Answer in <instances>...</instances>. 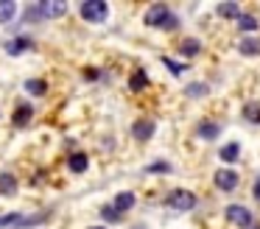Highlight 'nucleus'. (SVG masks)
I'll return each mask as SVG.
<instances>
[{"label":"nucleus","instance_id":"obj_1","mask_svg":"<svg viewBox=\"0 0 260 229\" xmlns=\"http://www.w3.org/2000/svg\"><path fill=\"white\" fill-rule=\"evenodd\" d=\"M168 207H174V210H179V212H187V210H193L196 207V193H190V190H185V187H176V190H171L168 193Z\"/></svg>","mask_w":260,"mask_h":229},{"label":"nucleus","instance_id":"obj_2","mask_svg":"<svg viewBox=\"0 0 260 229\" xmlns=\"http://www.w3.org/2000/svg\"><path fill=\"white\" fill-rule=\"evenodd\" d=\"M109 14V6L104 3V0H84L81 3V17H84L87 22H104Z\"/></svg>","mask_w":260,"mask_h":229},{"label":"nucleus","instance_id":"obj_3","mask_svg":"<svg viewBox=\"0 0 260 229\" xmlns=\"http://www.w3.org/2000/svg\"><path fill=\"white\" fill-rule=\"evenodd\" d=\"M224 215H226V221H230V223H238L241 229H246V226H252V223H254L252 212H249L246 207H241V204H230Z\"/></svg>","mask_w":260,"mask_h":229},{"label":"nucleus","instance_id":"obj_4","mask_svg":"<svg viewBox=\"0 0 260 229\" xmlns=\"http://www.w3.org/2000/svg\"><path fill=\"white\" fill-rule=\"evenodd\" d=\"M238 179H241V176H238L232 168H218V171H215V176H213V182H215V187H218V190L230 193V190L238 187Z\"/></svg>","mask_w":260,"mask_h":229},{"label":"nucleus","instance_id":"obj_5","mask_svg":"<svg viewBox=\"0 0 260 229\" xmlns=\"http://www.w3.org/2000/svg\"><path fill=\"white\" fill-rule=\"evenodd\" d=\"M171 17V9L165 3H154V6H148V11H146V25H151V28H162V22Z\"/></svg>","mask_w":260,"mask_h":229},{"label":"nucleus","instance_id":"obj_6","mask_svg":"<svg viewBox=\"0 0 260 229\" xmlns=\"http://www.w3.org/2000/svg\"><path fill=\"white\" fill-rule=\"evenodd\" d=\"M154 128H157V123H154L151 117H140V120H135V126H132V134H135V140H151Z\"/></svg>","mask_w":260,"mask_h":229},{"label":"nucleus","instance_id":"obj_7","mask_svg":"<svg viewBox=\"0 0 260 229\" xmlns=\"http://www.w3.org/2000/svg\"><path fill=\"white\" fill-rule=\"evenodd\" d=\"M40 9H42V17H48V20H51V17H64L68 14V3H64V0H45Z\"/></svg>","mask_w":260,"mask_h":229},{"label":"nucleus","instance_id":"obj_8","mask_svg":"<svg viewBox=\"0 0 260 229\" xmlns=\"http://www.w3.org/2000/svg\"><path fill=\"white\" fill-rule=\"evenodd\" d=\"M196 134L202 140H215L221 134V123H215V120H202L196 126Z\"/></svg>","mask_w":260,"mask_h":229},{"label":"nucleus","instance_id":"obj_9","mask_svg":"<svg viewBox=\"0 0 260 229\" xmlns=\"http://www.w3.org/2000/svg\"><path fill=\"white\" fill-rule=\"evenodd\" d=\"M179 53H182V56H187V59H193V56L202 53V42H199L196 37L182 39V42H179Z\"/></svg>","mask_w":260,"mask_h":229},{"label":"nucleus","instance_id":"obj_10","mask_svg":"<svg viewBox=\"0 0 260 229\" xmlns=\"http://www.w3.org/2000/svg\"><path fill=\"white\" fill-rule=\"evenodd\" d=\"M112 207L120 212V215L129 212L132 207H135V193H129V190H126V193H118V195H115V201H112Z\"/></svg>","mask_w":260,"mask_h":229},{"label":"nucleus","instance_id":"obj_11","mask_svg":"<svg viewBox=\"0 0 260 229\" xmlns=\"http://www.w3.org/2000/svg\"><path fill=\"white\" fill-rule=\"evenodd\" d=\"M31 48H34V42H28V39H23V37L6 42V53L9 56H20V53H25V50H31Z\"/></svg>","mask_w":260,"mask_h":229},{"label":"nucleus","instance_id":"obj_12","mask_svg":"<svg viewBox=\"0 0 260 229\" xmlns=\"http://www.w3.org/2000/svg\"><path fill=\"white\" fill-rule=\"evenodd\" d=\"M31 117H34V109H31V106H25V104H20L12 120H14V126H17V128H23V126H28V123H31Z\"/></svg>","mask_w":260,"mask_h":229},{"label":"nucleus","instance_id":"obj_13","mask_svg":"<svg viewBox=\"0 0 260 229\" xmlns=\"http://www.w3.org/2000/svg\"><path fill=\"white\" fill-rule=\"evenodd\" d=\"M238 53H241V56H257L260 53V42L254 37L241 39V42H238Z\"/></svg>","mask_w":260,"mask_h":229},{"label":"nucleus","instance_id":"obj_14","mask_svg":"<svg viewBox=\"0 0 260 229\" xmlns=\"http://www.w3.org/2000/svg\"><path fill=\"white\" fill-rule=\"evenodd\" d=\"M68 168L76 173H84L87 168H90V159H87V154H70L68 156Z\"/></svg>","mask_w":260,"mask_h":229},{"label":"nucleus","instance_id":"obj_15","mask_svg":"<svg viewBox=\"0 0 260 229\" xmlns=\"http://www.w3.org/2000/svg\"><path fill=\"white\" fill-rule=\"evenodd\" d=\"M218 14L226 17V20H241V6H238L235 0H226V3L218 6Z\"/></svg>","mask_w":260,"mask_h":229},{"label":"nucleus","instance_id":"obj_16","mask_svg":"<svg viewBox=\"0 0 260 229\" xmlns=\"http://www.w3.org/2000/svg\"><path fill=\"white\" fill-rule=\"evenodd\" d=\"M14 14H17V3L14 0H0V22H12Z\"/></svg>","mask_w":260,"mask_h":229},{"label":"nucleus","instance_id":"obj_17","mask_svg":"<svg viewBox=\"0 0 260 229\" xmlns=\"http://www.w3.org/2000/svg\"><path fill=\"white\" fill-rule=\"evenodd\" d=\"M146 84H148L146 70H135V73H132V78H129V89H132V92H140Z\"/></svg>","mask_w":260,"mask_h":229},{"label":"nucleus","instance_id":"obj_18","mask_svg":"<svg viewBox=\"0 0 260 229\" xmlns=\"http://www.w3.org/2000/svg\"><path fill=\"white\" fill-rule=\"evenodd\" d=\"M0 193H3V195L17 193V179H14L12 173H3V176H0Z\"/></svg>","mask_w":260,"mask_h":229},{"label":"nucleus","instance_id":"obj_19","mask_svg":"<svg viewBox=\"0 0 260 229\" xmlns=\"http://www.w3.org/2000/svg\"><path fill=\"white\" fill-rule=\"evenodd\" d=\"M238 154H241V145H238V143H226L224 148L218 151V156H221L224 162H235Z\"/></svg>","mask_w":260,"mask_h":229},{"label":"nucleus","instance_id":"obj_20","mask_svg":"<svg viewBox=\"0 0 260 229\" xmlns=\"http://www.w3.org/2000/svg\"><path fill=\"white\" fill-rule=\"evenodd\" d=\"M257 17L254 14H241V20H238V28H241V31H246V34H252V31H257Z\"/></svg>","mask_w":260,"mask_h":229},{"label":"nucleus","instance_id":"obj_21","mask_svg":"<svg viewBox=\"0 0 260 229\" xmlns=\"http://www.w3.org/2000/svg\"><path fill=\"white\" fill-rule=\"evenodd\" d=\"M101 218H104L107 223H120V212L115 210L112 204H104V207H101Z\"/></svg>","mask_w":260,"mask_h":229},{"label":"nucleus","instance_id":"obj_22","mask_svg":"<svg viewBox=\"0 0 260 229\" xmlns=\"http://www.w3.org/2000/svg\"><path fill=\"white\" fill-rule=\"evenodd\" d=\"M25 89H28L31 95H37V98H40V95H45V89H48V84L42 81V78H31L28 84H25Z\"/></svg>","mask_w":260,"mask_h":229},{"label":"nucleus","instance_id":"obj_23","mask_svg":"<svg viewBox=\"0 0 260 229\" xmlns=\"http://www.w3.org/2000/svg\"><path fill=\"white\" fill-rule=\"evenodd\" d=\"M207 92H210L207 84H202V81H196V84H190V87H187V95H190V98H204Z\"/></svg>","mask_w":260,"mask_h":229},{"label":"nucleus","instance_id":"obj_24","mask_svg":"<svg viewBox=\"0 0 260 229\" xmlns=\"http://www.w3.org/2000/svg\"><path fill=\"white\" fill-rule=\"evenodd\" d=\"M23 215L20 212H9V215H0V226H20Z\"/></svg>","mask_w":260,"mask_h":229},{"label":"nucleus","instance_id":"obj_25","mask_svg":"<svg viewBox=\"0 0 260 229\" xmlns=\"http://www.w3.org/2000/svg\"><path fill=\"white\" fill-rule=\"evenodd\" d=\"M165 67H168L174 76H182V70H185V67H182L179 61H174V59H165Z\"/></svg>","mask_w":260,"mask_h":229},{"label":"nucleus","instance_id":"obj_26","mask_svg":"<svg viewBox=\"0 0 260 229\" xmlns=\"http://www.w3.org/2000/svg\"><path fill=\"white\" fill-rule=\"evenodd\" d=\"M174 28H179V17H174V14H171L168 20L162 22V31H174Z\"/></svg>","mask_w":260,"mask_h":229},{"label":"nucleus","instance_id":"obj_27","mask_svg":"<svg viewBox=\"0 0 260 229\" xmlns=\"http://www.w3.org/2000/svg\"><path fill=\"white\" fill-rule=\"evenodd\" d=\"M40 17H42V9H40V6H34V9H28V11H25V20H28V22L40 20Z\"/></svg>","mask_w":260,"mask_h":229},{"label":"nucleus","instance_id":"obj_28","mask_svg":"<svg viewBox=\"0 0 260 229\" xmlns=\"http://www.w3.org/2000/svg\"><path fill=\"white\" fill-rule=\"evenodd\" d=\"M246 117H249V120H260V109H254V106H246Z\"/></svg>","mask_w":260,"mask_h":229},{"label":"nucleus","instance_id":"obj_29","mask_svg":"<svg viewBox=\"0 0 260 229\" xmlns=\"http://www.w3.org/2000/svg\"><path fill=\"white\" fill-rule=\"evenodd\" d=\"M148 171H165V173H168V171H171V165H168V162H154V165L148 168Z\"/></svg>","mask_w":260,"mask_h":229},{"label":"nucleus","instance_id":"obj_30","mask_svg":"<svg viewBox=\"0 0 260 229\" xmlns=\"http://www.w3.org/2000/svg\"><path fill=\"white\" fill-rule=\"evenodd\" d=\"M254 195H257V199H260V179H257V182H254Z\"/></svg>","mask_w":260,"mask_h":229},{"label":"nucleus","instance_id":"obj_31","mask_svg":"<svg viewBox=\"0 0 260 229\" xmlns=\"http://www.w3.org/2000/svg\"><path fill=\"white\" fill-rule=\"evenodd\" d=\"M246 229H260V223H252V226H246Z\"/></svg>","mask_w":260,"mask_h":229},{"label":"nucleus","instance_id":"obj_32","mask_svg":"<svg viewBox=\"0 0 260 229\" xmlns=\"http://www.w3.org/2000/svg\"><path fill=\"white\" fill-rule=\"evenodd\" d=\"M90 229H107V226H90Z\"/></svg>","mask_w":260,"mask_h":229}]
</instances>
